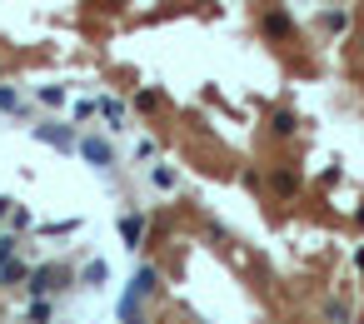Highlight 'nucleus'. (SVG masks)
Here are the masks:
<instances>
[{"label":"nucleus","instance_id":"1","mask_svg":"<svg viewBox=\"0 0 364 324\" xmlns=\"http://www.w3.org/2000/svg\"><path fill=\"white\" fill-rule=\"evenodd\" d=\"M80 155L90 160V165H110V160H115V155H110V145L100 140V135H85V140H80Z\"/></svg>","mask_w":364,"mask_h":324},{"label":"nucleus","instance_id":"2","mask_svg":"<svg viewBox=\"0 0 364 324\" xmlns=\"http://www.w3.org/2000/svg\"><path fill=\"white\" fill-rule=\"evenodd\" d=\"M35 135H40L45 145H56V150H75V135H70L65 125H35Z\"/></svg>","mask_w":364,"mask_h":324},{"label":"nucleus","instance_id":"3","mask_svg":"<svg viewBox=\"0 0 364 324\" xmlns=\"http://www.w3.org/2000/svg\"><path fill=\"white\" fill-rule=\"evenodd\" d=\"M56 280H60V269H35L30 290H35V294H40V290H56Z\"/></svg>","mask_w":364,"mask_h":324},{"label":"nucleus","instance_id":"4","mask_svg":"<svg viewBox=\"0 0 364 324\" xmlns=\"http://www.w3.org/2000/svg\"><path fill=\"white\" fill-rule=\"evenodd\" d=\"M265 30H270V35H290V15H285V11H270V15H265Z\"/></svg>","mask_w":364,"mask_h":324},{"label":"nucleus","instance_id":"5","mask_svg":"<svg viewBox=\"0 0 364 324\" xmlns=\"http://www.w3.org/2000/svg\"><path fill=\"white\" fill-rule=\"evenodd\" d=\"M155 290V269H140V275H135V285H130V294L140 299V294H150Z\"/></svg>","mask_w":364,"mask_h":324},{"label":"nucleus","instance_id":"6","mask_svg":"<svg viewBox=\"0 0 364 324\" xmlns=\"http://www.w3.org/2000/svg\"><path fill=\"white\" fill-rule=\"evenodd\" d=\"M100 115H105V120H115V125H120V120H125V105L105 95V100H100Z\"/></svg>","mask_w":364,"mask_h":324},{"label":"nucleus","instance_id":"7","mask_svg":"<svg viewBox=\"0 0 364 324\" xmlns=\"http://www.w3.org/2000/svg\"><path fill=\"white\" fill-rule=\"evenodd\" d=\"M120 314H125V324H145V319H140V304H135V294H125V299H120Z\"/></svg>","mask_w":364,"mask_h":324},{"label":"nucleus","instance_id":"8","mask_svg":"<svg viewBox=\"0 0 364 324\" xmlns=\"http://www.w3.org/2000/svg\"><path fill=\"white\" fill-rule=\"evenodd\" d=\"M140 230H145V225H140V220H135V214H130V220L120 225V235H125V245H140Z\"/></svg>","mask_w":364,"mask_h":324},{"label":"nucleus","instance_id":"9","mask_svg":"<svg viewBox=\"0 0 364 324\" xmlns=\"http://www.w3.org/2000/svg\"><path fill=\"white\" fill-rule=\"evenodd\" d=\"M344 25H349L344 11H330V15H325V30H344Z\"/></svg>","mask_w":364,"mask_h":324},{"label":"nucleus","instance_id":"10","mask_svg":"<svg viewBox=\"0 0 364 324\" xmlns=\"http://www.w3.org/2000/svg\"><path fill=\"white\" fill-rule=\"evenodd\" d=\"M45 319H50V304L35 299V304H30V324H45Z\"/></svg>","mask_w":364,"mask_h":324},{"label":"nucleus","instance_id":"11","mask_svg":"<svg viewBox=\"0 0 364 324\" xmlns=\"http://www.w3.org/2000/svg\"><path fill=\"white\" fill-rule=\"evenodd\" d=\"M325 314H330V319H334V324H344V319H349V309H344V304H339V299H330V304H325Z\"/></svg>","mask_w":364,"mask_h":324},{"label":"nucleus","instance_id":"12","mask_svg":"<svg viewBox=\"0 0 364 324\" xmlns=\"http://www.w3.org/2000/svg\"><path fill=\"white\" fill-rule=\"evenodd\" d=\"M40 100H45V105H60V100H65V90H60V85H45V90H40Z\"/></svg>","mask_w":364,"mask_h":324},{"label":"nucleus","instance_id":"13","mask_svg":"<svg viewBox=\"0 0 364 324\" xmlns=\"http://www.w3.org/2000/svg\"><path fill=\"white\" fill-rule=\"evenodd\" d=\"M150 180H155V185H160V190H165V185H175V175H170V170H160V165H155V170H150Z\"/></svg>","mask_w":364,"mask_h":324},{"label":"nucleus","instance_id":"14","mask_svg":"<svg viewBox=\"0 0 364 324\" xmlns=\"http://www.w3.org/2000/svg\"><path fill=\"white\" fill-rule=\"evenodd\" d=\"M15 105H20V100H15V90H0V110H15Z\"/></svg>","mask_w":364,"mask_h":324}]
</instances>
